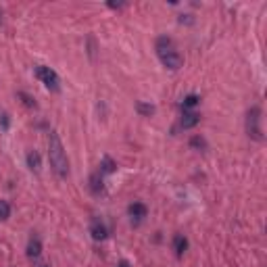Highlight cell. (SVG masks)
<instances>
[{
  "label": "cell",
  "mask_w": 267,
  "mask_h": 267,
  "mask_svg": "<svg viewBox=\"0 0 267 267\" xmlns=\"http://www.w3.org/2000/svg\"><path fill=\"white\" fill-rule=\"evenodd\" d=\"M48 159H50L53 171L61 180H65L69 175V159H67V150L63 146L57 132H50V136H48Z\"/></svg>",
  "instance_id": "6da1fadb"
},
{
  "label": "cell",
  "mask_w": 267,
  "mask_h": 267,
  "mask_svg": "<svg viewBox=\"0 0 267 267\" xmlns=\"http://www.w3.org/2000/svg\"><path fill=\"white\" fill-rule=\"evenodd\" d=\"M155 53H157V57L161 61V65L171 69V71H177L184 65V57L180 55V50H177V46L173 44V40H171V38H167V36L157 38Z\"/></svg>",
  "instance_id": "7a4b0ae2"
},
{
  "label": "cell",
  "mask_w": 267,
  "mask_h": 267,
  "mask_svg": "<svg viewBox=\"0 0 267 267\" xmlns=\"http://www.w3.org/2000/svg\"><path fill=\"white\" fill-rule=\"evenodd\" d=\"M246 134L252 140H263V130H261V107H250L246 113Z\"/></svg>",
  "instance_id": "3957f363"
},
{
  "label": "cell",
  "mask_w": 267,
  "mask_h": 267,
  "mask_svg": "<svg viewBox=\"0 0 267 267\" xmlns=\"http://www.w3.org/2000/svg\"><path fill=\"white\" fill-rule=\"evenodd\" d=\"M36 78L40 80L50 92H59L61 90V80H59V75L55 69H50L46 65H38L36 67Z\"/></svg>",
  "instance_id": "277c9868"
},
{
  "label": "cell",
  "mask_w": 267,
  "mask_h": 267,
  "mask_svg": "<svg viewBox=\"0 0 267 267\" xmlns=\"http://www.w3.org/2000/svg\"><path fill=\"white\" fill-rule=\"evenodd\" d=\"M128 215H130L132 223H142L146 219V215H148V207L144 205V202L136 200V202H132V205L128 207Z\"/></svg>",
  "instance_id": "5b68a950"
},
{
  "label": "cell",
  "mask_w": 267,
  "mask_h": 267,
  "mask_svg": "<svg viewBox=\"0 0 267 267\" xmlns=\"http://www.w3.org/2000/svg\"><path fill=\"white\" fill-rule=\"evenodd\" d=\"M90 234H92L94 240H107L109 230H107L105 221L100 219V217H94V219H92V223H90Z\"/></svg>",
  "instance_id": "8992f818"
},
{
  "label": "cell",
  "mask_w": 267,
  "mask_h": 267,
  "mask_svg": "<svg viewBox=\"0 0 267 267\" xmlns=\"http://www.w3.org/2000/svg\"><path fill=\"white\" fill-rule=\"evenodd\" d=\"M198 123H200V115L196 111H184V115L180 119V125L184 130H192V128H196Z\"/></svg>",
  "instance_id": "52a82bcc"
},
{
  "label": "cell",
  "mask_w": 267,
  "mask_h": 267,
  "mask_svg": "<svg viewBox=\"0 0 267 267\" xmlns=\"http://www.w3.org/2000/svg\"><path fill=\"white\" fill-rule=\"evenodd\" d=\"M173 250H175V255L177 257H184V252L188 250V238L184 234H175L173 236Z\"/></svg>",
  "instance_id": "ba28073f"
},
{
  "label": "cell",
  "mask_w": 267,
  "mask_h": 267,
  "mask_svg": "<svg viewBox=\"0 0 267 267\" xmlns=\"http://www.w3.org/2000/svg\"><path fill=\"white\" fill-rule=\"evenodd\" d=\"M25 161H28V167L32 169V171H40L42 169V159H40V152L38 150H30L28 155H25Z\"/></svg>",
  "instance_id": "9c48e42d"
},
{
  "label": "cell",
  "mask_w": 267,
  "mask_h": 267,
  "mask_svg": "<svg viewBox=\"0 0 267 267\" xmlns=\"http://www.w3.org/2000/svg\"><path fill=\"white\" fill-rule=\"evenodd\" d=\"M117 171V163L113 161L111 157H103V161H100V169H98V173L100 175H111V173H115Z\"/></svg>",
  "instance_id": "30bf717a"
},
{
  "label": "cell",
  "mask_w": 267,
  "mask_h": 267,
  "mask_svg": "<svg viewBox=\"0 0 267 267\" xmlns=\"http://www.w3.org/2000/svg\"><path fill=\"white\" fill-rule=\"evenodd\" d=\"M40 252H42V242H40V238H38V236H32L30 242H28V257L36 259V257H40Z\"/></svg>",
  "instance_id": "8fae6325"
},
{
  "label": "cell",
  "mask_w": 267,
  "mask_h": 267,
  "mask_svg": "<svg viewBox=\"0 0 267 267\" xmlns=\"http://www.w3.org/2000/svg\"><path fill=\"white\" fill-rule=\"evenodd\" d=\"M90 190L94 194H100L105 190V184H103V175H100L98 171L96 173H92V177H90Z\"/></svg>",
  "instance_id": "7c38bea8"
},
{
  "label": "cell",
  "mask_w": 267,
  "mask_h": 267,
  "mask_svg": "<svg viewBox=\"0 0 267 267\" xmlns=\"http://www.w3.org/2000/svg\"><path fill=\"white\" fill-rule=\"evenodd\" d=\"M198 105H200V96H198V94H188V96L182 100L184 111H190V109H194V107H198Z\"/></svg>",
  "instance_id": "4fadbf2b"
},
{
  "label": "cell",
  "mask_w": 267,
  "mask_h": 267,
  "mask_svg": "<svg viewBox=\"0 0 267 267\" xmlns=\"http://www.w3.org/2000/svg\"><path fill=\"white\" fill-rule=\"evenodd\" d=\"M9 217H11V205H9V200L0 198V221H7Z\"/></svg>",
  "instance_id": "5bb4252c"
},
{
  "label": "cell",
  "mask_w": 267,
  "mask_h": 267,
  "mask_svg": "<svg viewBox=\"0 0 267 267\" xmlns=\"http://www.w3.org/2000/svg\"><path fill=\"white\" fill-rule=\"evenodd\" d=\"M190 146H192L194 150H205L207 148V142L202 136H192V140H190Z\"/></svg>",
  "instance_id": "9a60e30c"
},
{
  "label": "cell",
  "mask_w": 267,
  "mask_h": 267,
  "mask_svg": "<svg viewBox=\"0 0 267 267\" xmlns=\"http://www.w3.org/2000/svg\"><path fill=\"white\" fill-rule=\"evenodd\" d=\"M136 111L140 113V115L150 117L152 113H155V107H152V105H144V103H138V105H136Z\"/></svg>",
  "instance_id": "2e32d148"
},
{
  "label": "cell",
  "mask_w": 267,
  "mask_h": 267,
  "mask_svg": "<svg viewBox=\"0 0 267 267\" xmlns=\"http://www.w3.org/2000/svg\"><path fill=\"white\" fill-rule=\"evenodd\" d=\"M17 96L23 100V105H25V107H30V109H36V107H38V105H36V100H34V96H30L28 92H19Z\"/></svg>",
  "instance_id": "e0dca14e"
},
{
  "label": "cell",
  "mask_w": 267,
  "mask_h": 267,
  "mask_svg": "<svg viewBox=\"0 0 267 267\" xmlns=\"http://www.w3.org/2000/svg\"><path fill=\"white\" fill-rule=\"evenodd\" d=\"M9 125H11V117H9V113H0V130L7 132V130H9Z\"/></svg>",
  "instance_id": "ac0fdd59"
},
{
  "label": "cell",
  "mask_w": 267,
  "mask_h": 267,
  "mask_svg": "<svg viewBox=\"0 0 267 267\" xmlns=\"http://www.w3.org/2000/svg\"><path fill=\"white\" fill-rule=\"evenodd\" d=\"M117 267H130V263H128V261H119Z\"/></svg>",
  "instance_id": "d6986e66"
},
{
  "label": "cell",
  "mask_w": 267,
  "mask_h": 267,
  "mask_svg": "<svg viewBox=\"0 0 267 267\" xmlns=\"http://www.w3.org/2000/svg\"><path fill=\"white\" fill-rule=\"evenodd\" d=\"M38 267H50L48 263H40V265H38Z\"/></svg>",
  "instance_id": "ffe728a7"
}]
</instances>
